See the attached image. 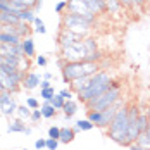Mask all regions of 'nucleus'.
Returning a JSON list of instances; mask_svg holds the SVG:
<instances>
[{
    "label": "nucleus",
    "mask_w": 150,
    "mask_h": 150,
    "mask_svg": "<svg viewBox=\"0 0 150 150\" xmlns=\"http://www.w3.org/2000/svg\"><path fill=\"white\" fill-rule=\"evenodd\" d=\"M149 119H150L149 114H142V112H140V116H138V128H140V133L147 129V126H149Z\"/></svg>",
    "instance_id": "obj_28"
},
{
    "label": "nucleus",
    "mask_w": 150,
    "mask_h": 150,
    "mask_svg": "<svg viewBox=\"0 0 150 150\" xmlns=\"http://www.w3.org/2000/svg\"><path fill=\"white\" fill-rule=\"evenodd\" d=\"M0 57H26L24 50H23V43L19 45H4L0 43Z\"/></svg>",
    "instance_id": "obj_11"
},
{
    "label": "nucleus",
    "mask_w": 150,
    "mask_h": 150,
    "mask_svg": "<svg viewBox=\"0 0 150 150\" xmlns=\"http://www.w3.org/2000/svg\"><path fill=\"white\" fill-rule=\"evenodd\" d=\"M90 78H91V76H83V78H78V79H74V81H71V83H69V88L74 91V93L83 91L86 86H88V83H90Z\"/></svg>",
    "instance_id": "obj_16"
},
{
    "label": "nucleus",
    "mask_w": 150,
    "mask_h": 150,
    "mask_svg": "<svg viewBox=\"0 0 150 150\" xmlns=\"http://www.w3.org/2000/svg\"><path fill=\"white\" fill-rule=\"evenodd\" d=\"M36 64L42 66V67H45L47 66V57L45 55H36Z\"/></svg>",
    "instance_id": "obj_41"
},
{
    "label": "nucleus",
    "mask_w": 150,
    "mask_h": 150,
    "mask_svg": "<svg viewBox=\"0 0 150 150\" xmlns=\"http://www.w3.org/2000/svg\"><path fill=\"white\" fill-rule=\"evenodd\" d=\"M19 62H21L19 57H0V64L2 66H11V67L19 69Z\"/></svg>",
    "instance_id": "obj_25"
},
{
    "label": "nucleus",
    "mask_w": 150,
    "mask_h": 150,
    "mask_svg": "<svg viewBox=\"0 0 150 150\" xmlns=\"http://www.w3.org/2000/svg\"><path fill=\"white\" fill-rule=\"evenodd\" d=\"M67 12L83 16V17H86L88 21H93V23H95V17H97L88 9V5L85 4V0H67Z\"/></svg>",
    "instance_id": "obj_8"
},
{
    "label": "nucleus",
    "mask_w": 150,
    "mask_h": 150,
    "mask_svg": "<svg viewBox=\"0 0 150 150\" xmlns=\"http://www.w3.org/2000/svg\"><path fill=\"white\" fill-rule=\"evenodd\" d=\"M50 104L54 105L57 110H62V107H64V104H66V98H62L59 93H55L54 97H52V100H50Z\"/></svg>",
    "instance_id": "obj_30"
},
{
    "label": "nucleus",
    "mask_w": 150,
    "mask_h": 150,
    "mask_svg": "<svg viewBox=\"0 0 150 150\" xmlns=\"http://www.w3.org/2000/svg\"><path fill=\"white\" fill-rule=\"evenodd\" d=\"M145 131H147V133L150 135V119H149V126H147V129H145Z\"/></svg>",
    "instance_id": "obj_45"
},
{
    "label": "nucleus",
    "mask_w": 150,
    "mask_h": 150,
    "mask_svg": "<svg viewBox=\"0 0 150 150\" xmlns=\"http://www.w3.org/2000/svg\"><path fill=\"white\" fill-rule=\"evenodd\" d=\"M54 95H55V88H54V86H50V88H43V90H40V97H42V98H43L45 102H50Z\"/></svg>",
    "instance_id": "obj_31"
},
{
    "label": "nucleus",
    "mask_w": 150,
    "mask_h": 150,
    "mask_svg": "<svg viewBox=\"0 0 150 150\" xmlns=\"http://www.w3.org/2000/svg\"><path fill=\"white\" fill-rule=\"evenodd\" d=\"M24 150H28V149H24Z\"/></svg>",
    "instance_id": "obj_48"
},
{
    "label": "nucleus",
    "mask_w": 150,
    "mask_h": 150,
    "mask_svg": "<svg viewBox=\"0 0 150 150\" xmlns=\"http://www.w3.org/2000/svg\"><path fill=\"white\" fill-rule=\"evenodd\" d=\"M19 23H21L19 12H11V11L0 12V26L2 24H19Z\"/></svg>",
    "instance_id": "obj_15"
},
{
    "label": "nucleus",
    "mask_w": 150,
    "mask_h": 150,
    "mask_svg": "<svg viewBox=\"0 0 150 150\" xmlns=\"http://www.w3.org/2000/svg\"><path fill=\"white\" fill-rule=\"evenodd\" d=\"M62 112H64L66 119L69 121L76 112H78V102H76V100H66V104L62 107Z\"/></svg>",
    "instance_id": "obj_19"
},
{
    "label": "nucleus",
    "mask_w": 150,
    "mask_h": 150,
    "mask_svg": "<svg viewBox=\"0 0 150 150\" xmlns=\"http://www.w3.org/2000/svg\"><path fill=\"white\" fill-rule=\"evenodd\" d=\"M81 40H83V36H79V35H76V33H73V31L66 30V28L59 33V38H57L60 48H64V47H71V45H74L76 42H81Z\"/></svg>",
    "instance_id": "obj_10"
},
{
    "label": "nucleus",
    "mask_w": 150,
    "mask_h": 150,
    "mask_svg": "<svg viewBox=\"0 0 150 150\" xmlns=\"http://www.w3.org/2000/svg\"><path fill=\"white\" fill-rule=\"evenodd\" d=\"M0 43H4V45H19V43H23V38H19L17 35L0 31Z\"/></svg>",
    "instance_id": "obj_18"
},
{
    "label": "nucleus",
    "mask_w": 150,
    "mask_h": 150,
    "mask_svg": "<svg viewBox=\"0 0 150 150\" xmlns=\"http://www.w3.org/2000/svg\"><path fill=\"white\" fill-rule=\"evenodd\" d=\"M86 54L88 52L85 48L83 40L81 42H76L74 45H71V47L60 48V59L66 60V62H79V60H85Z\"/></svg>",
    "instance_id": "obj_6"
},
{
    "label": "nucleus",
    "mask_w": 150,
    "mask_h": 150,
    "mask_svg": "<svg viewBox=\"0 0 150 150\" xmlns=\"http://www.w3.org/2000/svg\"><path fill=\"white\" fill-rule=\"evenodd\" d=\"M135 143H136V145H140L142 149L150 150V135L147 133V131H142V133L138 135V138H136Z\"/></svg>",
    "instance_id": "obj_23"
},
{
    "label": "nucleus",
    "mask_w": 150,
    "mask_h": 150,
    "mask_svg": "<svg viewBox=\"0 0 150 150\" xmlns=\"http://www.w3.org/2000/svg\"><path fill=\"white\" fill-rule=\"evenodd\" d=\"M35 33H38V35H45L47 33V28H45V24H43V21L36 16V19H35Z\"/></svg>",
    "instance_id": "obj_32"
},
{
    "label": "nucleus",
    "mask_w": 150,
    "mask_h": 150,
    "mask_svg": "<svg viewBox=\"0 0 150 150\" xmlns=\"http://www.w3.org/2000/svg\"><path fill=\"white\" fill-rule=\"evenodd\" d=\"M76 128H78L79 131H90V129L95 128V124H93L90 119H79L76 122Z\"/></svg>",
    "instance_id": "obj_26"
},
{
    "label": "nucleus",
    "mask_w": 150,
    "mask_h": 150,
    "mask_svg": "<svg viewBox=\"0 0 150 150\" xmlns=\"http://www.w3.org/2000/svg\"><path fill=\"white\" fill-rule=\"evenodd\" d=\"M23 50H24V55H26L28 59L36 57V48H35V42H33L31 36H26V38L23 40Z\"/></svg>",
    "instance_id": "obj_17"
},
{
    "label": "nucleus",
    "mask_w": 150,
    "mask_h": 150,
    "mask_svg": "<svg viewBox=\"0 0 150 150\" xmlns=\"http://www.w3.org/2000/svg\"><path fill=\"white\" fill-rule=\"evenodd\" d=\"M83 43H85V48H86L88 54L98 50V43H97V40H95L93 36H86V38H83Z\"/></svg>",
    "instance_id": "obj_24"
},
{
    "label": "nucleus",
    "mask_w": 150,
    "mask_h": 150,
    "mask_svg": "<svg viewBox=\"0 0 150 150\" xmlns=\"http://www.w3.org/2000/svg\"><path fill=\"white\" fill-rule=\"evenodd\" d=\"M66 11H67V0H62V2L55 4V12L57 14H64Z\"/></svg>",
    "instance_id": "obj_36"
},
{
    "label": "nucleus",
    "mask_w": 150,
    "mask_h": 150,
    "mask_svg": "<svg viewBox=\"0 0 150 150\" xmlns=\"http://www.w3.org/2000/svg\"><path fill=\"white\" fill-rule=\"evenodd\" d=\"M102 59H104L102 52H100V50H97V52H90V54H86L85 62H100Z\"/></svg>",
    "instance_id": "obj_29"
},
{
    "label": "nucleus",
    "mask_w": 150,
    "mask_h": 150,
    "mask_svg": "<svg viewBox=\"0 0 150 150\" xmlns=\"http://www.w3.org/2000/svg\"><path fill=\"white\" fill-rule=\"evenodd\" d=\"M122 104V98L121 100H117L114 105H110V107H107L105 110H100V119H98V124H97V128H102V129H107L109 128V124L112 122V119H114V116H116V112L119 110V107Z\"/></svg>",
    "instance_id": "obj_9"
},
{
    "label": "nucleus",
    "mask_w": 150,
    "mask_h": 150,
    "mask_svg": "<svg viewBox=\"0 0 150 150\" xmlns=\"http://www.w3.org/2000/svg\"><path fill=\"white\" fill-rule=\"evenodd\" d=\"M121 5H122V4H121L119 0H107V9L112 11V12H117Z\"/></svg>",
    "instance_id": "obj_34"
},
{
    "label": "nucleus",
    "mask_w": 150,
    "mask_h": 150,
    "mask_svg": "<svg viewBox=\"0 0 150 150\" xmlns=\"http://www.w3.org/2000/svg\"><path fill=\"white\" fill-rule=\"evenodd\" d=\"M42 78H43V79H48V81H50V79H52V73H43V76H42Z\"/></svg>",
    "instance_id": "obj_44"
},
{
    "label": "nucleus",
    "mask_w": 150,
    "mask_h": 150,
    "mask_svg": "<svg viewBox=\"0 0 150 150\" xmlns=\"http://www.w3.org/2000/svg\"><path fill=\"white\" fill-rule=\"evenodd\" d=\"M42 79H43V78L38 74V73L28 71V73H26V76H24V81H23L21 88H24V90H35V88H38V86H40Z\"/></svg>",
    "instance_id": "obj_12"
},
{
    "label": "nucleus",
    "mask_w": 150,
    "mask_h": 150,
    "mask_svg": "<svg viewBox=\"0 0 150 150\" xmlns=\"http://www.w3.org/2000/svg\"><path fill=\"white\" fill-rule=\"evenodd\" d=\"M40 110H42V114H43L45 119H52V117H55V114H57V109L50 104V102H43V105L40 107Z\"/></svg>",
    "instance_id": "obj_21"
},
{
    "label": "nucleus",
    "mask_w": 150,
    "mask_h": 150,
    "mask_svg": "<svg viewBox=\"0 0 150 150\" xmlns=\"http://www.w3.org/2000/svg\"><path fill=\"white\" fill-rule=\"evenodd\" d=\"M48 138L59 140L60 138V128H57V126H50V128H48Z\"/></svg>",
    "instance_id": "obj_35"
},
{
    "label": "nucleus",
    "mask_w": 150,
    "mask_h": 150,
    "mask_svg": "<svg viewBox=\"0 0 150 150\" xmlns=\"http://www.w3.org/2000/svg\"><path fill=\"white\" fill-rule=\"evenodd\" d=\"M2 4H11V0H0Z\"/></svg>",
    "instance_id": "obj_46"
},
{
    "label": "nucleus",
    "mask_w": 150,
    "mask_h": 150,
    "mask_svg": "<svg viewBox=\"0 0 150 150\" xmlns=\"http://www.w3.org/2000/svg\"><path fill=\"white\" fill-rule=\"evenodd\" d=\"M52 86V83L48 81V79H42V83H40V90H43V88H50Z\"/></svg>",
    "instance_id": "obj_42"
},
{
    "label": "nucleus",
    "mask_w": 150,
    "mask_h": 150,
    "mask_svg": "<svg viewBox=\"0 0 150 150\" xmlns=\"http://www.w3.org/2000/svg\"><path fill=\"white\" fill-rule=\"evenodd\" d=\"M42 117H43V114H42V110H40V109H35V110H31V117H30V119L33 121V122H38V121H42Z\"/></svg>",
    "instance_id": "obj_39"
},
{
    "label": "nucleus",
    "mask_w": 150,
    "mask_h": 150,
    "mask_svg": "<svg viewBox=\"0 0 150 150\" xmlns=\"http://www.w3.org/2000/svg\"><path fill=\"white\" fill-rule=\"evenodd\" d=\"M7 131H9V133H26V135H30L31 128H26V124H24L23 119H14L11 124H9Z\"/></svg>",
    "instance_id": "obj_14"
},
{
    "label": "nucleus",
    "mask_w": 150,
    "mask_h": 150,
    "mask_svg": "<svg viewBox=\"0 0 150 150\" xmlns=\"http://www.w3.org/2000/svg\"><path fill=\"white\" fill-rule=\"evenodd\" d=\"M0 93H2V91H0Z\"/></svg>",
    "instance_id": "obj_49"
},
{
    "label": "nucleus",
    "mask_w": 150,
    "mask_h": 150,
    "mask_svg": "<svg viewBox=\"0 0 150 150\" xmlns=\"http://www.w3.org/2000/svg\"><path fill=\"white\" fill-rule=\"evenodd\" d=\"M45 147H47V140L45 138H40V140L35 142V149L36 150H42V149H45Z\"/></svg>",
    "instance_id": "obj_40"
},
{
    "label": "nucleus",
    "mask_w": 150,
    "mask_h": 150,
    "mask_svg": "<svg viewBox=\"0 0 150 150\" xmlns=\"http://www.w3.org/2000/svg\"><path fill=\"white\" fill-rule=\"evenodd\" d=\"M117 100H121V85L117 81H112L109 90L104 91L97 98H91L90 102H86L85 105L88 107V110H105L107 107L114 105Z\"/></svg>",
    "instance_id": "obj_4"
},
{
    "label": "nucleus",
    "mask_w": 150,
    "mask_h": 150,
    "mask_svg": "<svg viewBox=\"0 0 150 150\" xmlns=\"http://www.w3.org/2000/svg\"><path fill=\"white\" fill-rule=\"evenodd\" d=\"M16 114L19 116V119L26 121V119H30V117H31V109L28 107V105H19V107H17V112H16Z\"/></svg>",
    "instance_id": "obj_27"
},
{
    "label": "nucleus",
    "mask_w": 150,
    "mask_h": 150,
    "mask_svg": "<svg viewBox=\"0 0 150 150\" xmlns=\"http://www.w3.org/2000/svg\"><path fill=\"white\" fill-rule=\"evenodd\" d=\"M128 149H129V150H145V149H142L140 145H136V143H131V145H129Z\"/></svg>",
    "instance_id": "obj_43"
},
{
    "label": "nucleus",
    "mask_w": 150,
    "mask_h": 150,
    "mask_svg": "<svg viewBox=\"0 0 150 150\" xmlns=\"http://www.w3.org/2000/svg\"><path fill=\"white\" fill-rule=\"evenodd\" d=\"M62 71V79L64 83H71L78 78H83V76H93L95 73L100 71V64L98 62H85V60H79V62H66L62 64L60 67Z\"/></svg>",
    "instance_id": "obj_3"
},
{
    "label": "nucleus",
    "mask_w": 150,
    "mask_h": 150,
    "mask_svg": "<svg viewBox=\"0 0 150 150\" xmlns=\"http://www.w3.org/2000/svg\"><path fill=\"white\" fill-rule=\"evenodd\" d=\"M110 83H112V78H110V74H109L107 71H98V73H95V74L90 78L88 86L83 91L76 93V95H78V100L83 102V104H86V102H90L91 98L100 97L104 91H107L110 88Z\"/></svg>",
    "instance_id": "obj_1"
},
{
    "label": "nucleus",
    "mask_w": 150,
    "mask_h": 150,
    "mask_svg": "<svg viewBox=\"0 0 150 150\" xmlns=\"http://www.w3.org/2000/svg\"><path fill=\"white\" fill-rule=\"evenodd\" d=\"M26 105L30 107L31 110H35V109H40V102H38L35 97H28V98H26Z\"/></svg>",
    "instance_id": "obj_37"
},
{
    "label": "nucleus",
    "mask_w": 150,
    "mask_h": 150,
    "mask_svg": "<svg viewBox=\"0 0 150 150\" xmlns=\"http://www.w3.org/2000/svg\"><path fill=\"white\" fill-rule=\"evenodd\" d=\"M85 4L88 5V9L95 16H98L107 11V0H85Z\"/></svg>",
    "instance_id": "obj_13"
},
{
    "label": "nucleus",
    "mask_w": 150,
    "mask_h": 150,
    "mask_svg": "<svg viewBox=\"0 0 150 150\" xmlns=\"http://www.w3.org/2000/svg\"><path fill=\"white\" fill-rule=\"evenodd\" d=\"M19 19H21L23 23L33 24V23H35V19H36V14H35V11H33V9H24V11H21V12H19Z\"/></svg>",
    "instance_id": "obj_22"
},
{
    "label": "nucleus",
    "mask_w": 150,
    "mask_h": 150,
    "mask_svg": "<svg viewBox=\"0 0 150 150\" xmlns=\"http://www.w3.org/2000/svg\"><path fill=\"white\" fill-rule=\"evenodd\" d=\"M93 24H95L93 21H88L83 16L71 14V12H66L64 17H62V26L66 30H69V31H73V33H76V35H79V36H83V38L90 36L91 30H93Z\"/></svg>",
    "instance_id": "obj_5"
},
{
    "label": "nucleus",
    "mask_w": 150,
    "mask_h": 150,
    "mask_svg": "<svg viewBox=\"0 0 150 150\" xmlns=\"http://www.w3.org/2000/svg\"><path fill=\"white\" fill-rule=\"evenodd\" d=\"M107 135L112 142L119 143L122 147H129V142H128V105L119 107L112 122L107 128Z\"/></svg>",
    "instance_id": "obj_2"
},
{
    "label": "nucleus",
    "mask_w": 150,
    "mask_h": 150,
    "mask_svg": "<svg viewBox=\"0 0 150 150\" xmlns=\"http://www.w3.org/2000/svg\"><path fill=\"white\" fill-rule=\"evenodd\" d=\"M17 107H19V105L16 104L14 97H12V91L4 90L0 93V112H2V116L11 117L12 114L17 112Z\"/></svg>",
    "instance_id": "obj_7"
},
{
    "label": "nucleus",
    "mask_w": 150,
    "mask_h": 150,
    "mask_svg": "<svg viewBox=\"0 0 150 150\" xmlns=\"http://www.w3.org/2000/svg\"><path fill=\"white\" fill-rule=\"evenodd\" d=\"M59 95L62 98H66V100H73V98H74V91L71 90V88H62V90L59 91Z\"/></svg>",
    "instance_id": "obj_33"
},
{
    "label": "nucleus",
    "mask_w": 150,
    "mask_h": 150,
    "mask_svg": "<svg viewBox=\"0 0 150 150\" xmlns=\"http://www.w3.org/2000/svg\"><path fill=\"white\" fill-rule=\"evenodd\" d=\"M59 140H54V138H47V150H57V147H59Z\"/></svg>",
    "instance_id": "obj_38"
},
{
    "label": "nucleus",
    "mask_w": 150,
    "mask_h": 150,
    "mask_svg": "<svg viewBox=\"0 0 150 150\" xmlns=\"http://www.w3.org/2000/svg\"><path fill=\"white\" fill-rule=\"evenodd\" d=\"M0 117H2V112H0Z\"/></svg>",
    "instance_id": "obj_47"
},
{
    "label": "nucleus",
    "mask_w": 150,
    "mask_h": 150,
    "mask_svg": "<svg viewBox=\"0 0 150 150\" xmlns=\"http://www.w3.org/2000/svg\"><path fill=\"white\" fill-rule=\"evenodd\" d=\"M76 131L74 128H69V126H66V128H60V138L59 142H62V143H69V142H73L76 136Z\"/></svg>",
    "instance_id": "obj_20"
}]
</instances>
